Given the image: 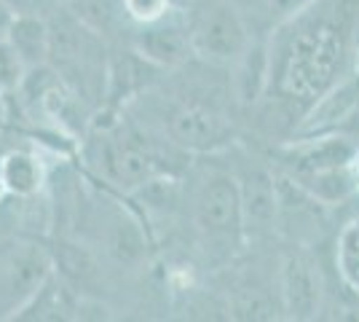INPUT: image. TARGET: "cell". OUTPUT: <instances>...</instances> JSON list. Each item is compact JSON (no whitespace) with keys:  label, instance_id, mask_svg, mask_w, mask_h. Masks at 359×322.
I'll return each instance as SVG.
<instances>
[{"label":"cell","instance_id":"obj_1","mask_svg":"<svg viewBox=\"0 0 359 322\" xmlns=\"http://www.w3.org/2000/svg\"><path fill=\"white\" fill-rule=\"evenodd\" d=\"M359 0H311L269 35L271 86L252 116L276 145L295 137L303 116L354 73Z\"/></svg>","mask_w":359,"mask_h":322},{"label":"cell","instance_id":"obj_2","mask_svg":"<svg viewBox=\"0 0 359 322\" xmlns=\"http://www.w3.org/2000/svg\"><path fill=\"white\" fill-rule=\"evenodd\" d=\"M185 213L198 253L210 266L231 263L247 247L239 185L231 164L198 169L185 188Z\"/></svg>","mask_w":359,"mask_h":322},{"label":"cell","instance_id":"obj_3","mask_svg":"<svg viewBox=\"0 0 359 322\" xmlns=\"http://www.w3.org/2000/svg\"><path fill=\"white\" fill-rule=\"evenodd\" d=\"M153 116L156 119L145 121L150 129L191 156H220L236 142L233 110L188 94L161 97V102L153 105Z\"/></svg>","mask_w":359,"mask_h":322},{"label":"cell","instance_id":"obj_4","mask_svg":"<svg viewBox=\"0 0 359 322\" xmlns=\"http://www.w3.org/2000/svg\"><path fill=\"white\" fill-rule=\"evenodd\" d=\"M78 226H89V245L100 253V258L116 263L123 271H140L150 261V234L148 223L140 217L135 207H126L118 199L105 194H94L89 207L81 210Z\"/></svg>","mask_w":359,"mask_h":322},{"label":"cell","instance_id":"obj_5","mask_svg":"<svg viewBox=\"0 0 359 322\" xmlns=\"http://www.w3.org/2000/svg\"><path fill=\"white\" fill-rule=\"evenodd\" d=\"M185 16L194 57L201 62L228 67L252 41L236 0H191Z\"/></svg>","mask_w":359,"mask_h":322},{"label":"cell","instance_id":"obj_6","mask_svg":"<svg viewBox=\"0 0 359 322\" xmlns=\"http://www.w3.org/2000/svg\"><path fill=\"white\" fill-rule=\"evenodd\" d=\"M231 169L239 185L241 213H244V231L247 245H260L273 239L276 231V167L266 159L241 151L236 142L228 148Z\"/></svg>","mask_w":359,"mask_h":322},{"label":"cell","instance_id":"obj_7","mask_svg":"<svg viewBox=\"0 0 359 322\" xmlns=\"http://www.w3.org/2000/svg\"><path fill=\"white\" fill-rule=\"evenodd\" d=\"M51 274V250L41 239L19 236L0 245V320H14Z\"/></svg>","mask_w":359,"mask_h":322},{"label":"cell","instance_id":"obj_8","mask_svg":"<svg viewBox=\"0 0 359 322\" xmlns=\"http://www.w3.org/2000/svg\"><path fill=\"white\" fill-rule=\"evenodd\" d=\"M330 210L332 207L276 169V231L290 245L314 247L330 226Z\"/></svg>","mask_w":359,"mask_h":322},{"label":"cell","instance_id":"obj_9","mask_svg":"<svg viewBox=\"0 0 359 322\" xmlns=\"http://www.w3.org/2000/svg\"><path fill=\"white\" fill-rule=\"evenodd\" d=\"M279 301L287 320H314L325 307V276L309 247H290L276 271Z\"/></svg>","mask_w":359,"mask_h":322},{"label":"cell","instance_id":"obj_10","mask_svg":"<svg viewBox=\"0 0 359 322\" xmlns=\"http://www.w3.org/2000/svg\"><path fill=\"white\" fill-rule=\"evenodd\" d=\"M126 43L135 46L145 60L161 67L164 73H172V70L182 67L185 62L194 60L188 16H185V8H180V6H175L169 14H164L156 22L135 25Z\"/></svg>","mask_w":359,"mask_h":322},{"label":"cell","instance_id":"obj_11","mask_svg":"<svg viewBox=\"0 0 359 322\" xmlns=\"http://www.w3.org/2000/svg\"><path fill=\"white\" fill-rule=\"evenodd\" d=\"M231 97L236 113H252L263 102L271 86V48L269 38H252L250 46L228 65Z\"/></svg>","mask_w":359,"mask_h":322},{"label":"cell","instance_id":"obj_12","mask_svg":"<svg viewBox=\"0 0 359 322\" xmlns=\"http://www.w3.org/2000/svg\"><path fill=\"white\" fill-rule=\"evenodd\" d=\"M359 110V76L351 73L341 83H335L330 92L316 100L311 110L303 116L295 137H316L330 132H344V126Z\"/></svg>","mask_w":359,"mask_h":322},{"label":"cell","instance_id":"obj_13","mask_svg":"<svg viewBox=\"0 0 359 322\" xmlns=\"http://www.w3.org/2000/svg\"><path fill=\"white\" fill-rule=\"evenodd\" d=\"M48 167L35 148H8L0 154V185L8 199H30L46 191Z\"/></svg>","mask_w":359,"mask_h":322},{"label":"cell","instance_id":"obj_14","mask_svg":"<svg viewBox=\"0 0 359 322\" xmlns=\"http://www.w3.org/2000/svg\"><path fill=\"white\" fill-rule=\"evenodd\" d=\"M65 6L107 43H126L132 22L126 16L123 0H65Z\"/></svg>","mask_w":359,"mask_h":322},{"label":"cell","instance_id":"obj_15","mask_svg":"<svg viewBox=\"0 0 359 322\" xmlns=\"http://www.w3.org/2000/svg\"><path fill=\"white\" fill-rule=\"evenodd\" d=\"M6 43L11 46L22 67H38L48 62V22L43 16H16Z\"/></svg>","mask_w":359,"mask_h":322},{"label":"cell","instance_id":"obj_16","mask_svg":"<svg viewBox=\"0 0 359 322\" xmlns=\"http://www.w3.org/2000/svg\"><path fill=\"white\" fill-rule=\"evenodd\" d=\"M311 0H236L252 38H269L279 25L295 16Z\"/></svg>","mask_w":359,"mask_h":322},{"label":"cell","instance_id":"obj_17","mask_svg":"<svg viewBox=\"0 0 359 322\" xmlns=\"http://www.w3.org/2000/svg\"><path fill=\"white\" fill-rule=\"evenodd\" d=\"M335 269L348 290L359 295V213L348 217L335 239Z\"/></svg>","mask_w":359,"mask_h":322},{"label":"cell","instance_id":"obj_18","mask_svg":"<svg viewBox=\"0 0 359 322\" xmlns=\"http://www.w3.org/2000/svg\"><path fill=\"white\" fill-rule=\"evenodd\" d=\"M177 3L175 0H123V8H126V16L135 25H148V22H156L164 14H169Z\"/></svg>","mask_w":359,"mask_h":322},{"label":"cell","instance_id":"obj_19","mask_svg":"<svg viewBox=\"0 0 359 322\" xmlns=\"http://www.w3.org/2000/svg\"><path fill=\"white\" fill-rule=\"evenodd\" d=\"M22 62L16 60V54L11 51V46L3 41L0 43V97H6L8 92H14L16 83L22 81Z\"/></svg>","mask_w":359,"mask_h":322},{"label":"cell","instance_id":"obj_20","mask_svg":"<svg viewBox=\"0 0 359 322\" xmlns=\"http://www.w3.org/2000/svg\"><path fill=\"white\" fill-rule=\"evenodd\" d=\"M16 16H48L60 8L65 0H3Z\"/></svg>","mask_w":359,"mask_h":322},{"label":"cell","instance_id":"obj_21","mask_svg":"<svg viewBox=\"0 0 359 322\" xmlns=\"http://www.w3.org/2000/svg\"><path fill=\"white\" fill-rule=\"evenodd\" d=\"M14 19H16V14L0 0V43L8 38V30H11V25H14Z\"/></svg>","mask_w":359,"mask_h":322},{"label":"cell","instance_id":"obj_22","mask_svg":"<svg viewBox=\"0 0 359 322\" xmlns=\"http://www.w3.org/2000/svg\"><path fill=\"white\" fill-rule=\"evenodd\" d=\"M351 169H354V180H357V191H359V151L354 154V161H351Z\"/></svg>","mask_w":359,"mask_h":322},{"label":"cell","instance_id":"obj_23","mask_svg":"<svg viewBox=\"0 0 359 322\" xmlns=\"http://www.w3.org/2000/svg\"><path fill=\"white\" fill-rule=\"evenodd\" d=\"M354 73L359 76V43H357V51H354Z\"/></svg>","mask_w":359,"mask_h":322}]
</instances>
